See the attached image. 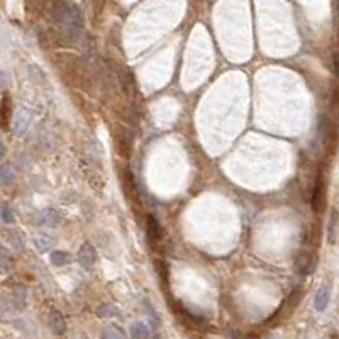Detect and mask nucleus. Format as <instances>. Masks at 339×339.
Listing matches in <instances>:
<instances>
[{
	"mask_svg": "<svg viewBox=\"0 0 339 339\" xmlns=\"http://www.w3.org/2000/svg\"><path fill=\"white\" fill-rule=\"evenodd\" d=\"M9 87V75L0 71V92H4Z\"/></svg>",
	"mask_w": 339,
	"mask_h": 339,
	"instance_id": "obj_18",
	"label": "nucleus"
},
{
	"mask_svg": "<svg viewBox=\"0 0 339 339\" xmlns=\"http://www.w3.org/2000/svg\"><path fill=\"white\" fill-rule=\"evenodd\" d=\"M38 219H39V224L46 227H58L61 224V216L55 209H43V211L38 214Z\"/></svg>",
	"mask_w": 339,
	"mask_h": 339,
	"instance_id": "obj_5",
	"label": "nucleus"
},
{
	"mask_svg": "<svg viewBox=\"0 0 339 339\" xmlns=\"http://www.w3.org/2000/svg\"><path fill=\"white\" fill-rule=\"evenodd\" d=\"M329 298H331V290H329L327 287H320L317 292H315V297H314L315 310L322 312L329 304Z\"/></svg>",
	"mask_w": 339,
	"mask_h": 339,
	"instance_id": "obj_7",
	"label": "nucleus"
},
{
	"mask_svg": "<svg viewBox=\"0 0 339 339\" xmlns=\"http://www.w3.org/2000/svg\"><path fill=\"white\" fill-rule=\"evenodd\" d=\"M97 314L100 317H115V315H119V309L112 304H104L97 309Z\"/></svg>",
	"mask_w": 339,
	"mask_h": 339,
	"instance_id": "obj_14",
	"label": "nucleus"
},
{
	"mask_svg": "<svg viewBox=\"0 0 339 339\" xmlns=\"http://www.w3.org/2000/svg\"><path fill=\"white\" fill-rule=\"evenodd\" d=\"M9 107H11V100H9V97H4V102H2V117H0V124H2V127H7L9 126Z\"/></svg>",
	"mask_w": 339,
	"mask_h": 339,
	"instance_id": "obj_16",
	"label": "nucleus"
},
{
	"mask_svg": "<svg viewBox=\"0 0 339 339\" xmlns=\"http://www.w3.org/2000/svg\"><path fill=\"white\" fill-rule=\"evenodd\" d=\"M95 261H97V251H95V248H93V244L83 243L78 249V263L85 270H90V268H93Z\"/></svg>",
	"mask_w": 339,
	"mask_h": 339,
	"instance_id": "obj_3",
	"label": "nucleus"
},
{
	"mask_svg": "<svg viewBox=\"0 0 339 339\" xmlns=\"http://www.w3.org/2000/svg\"><path fill=\"white\" fill-rule=\"evenodd\" d=\"M9 241H11L12 246L17 248V249L22 246V239H21V236L17 233H9Z\"/></svg>",
	"mask_w": 339,
	"mask_h": 339,
	"instance_id": "obj_17",
	"label": "nucleus"
},
{
	"mask_svg": "<svg viewBox=\"0 0 339 339\" xmlns=\"http://www.w3.org/2000/svg\"><path fill=\"white\" fill-rule=\"evenodd\" d=\"M7 256V253H6V249H4L2 246H0V260H4V258Z\"/></svg>",
	"mask_w": 339,
	"mask_h": 339,
	"instance_id": "obj_20",
	"label": "nucleus"
},
{
	"mask_svg": "<svg viewBox=\"0 0 339 339\" xmlns=\"http://www.w3.org/2000/svg\"><path fill=\"white\" fill-rule=\"evenodd\" d=\"M131 337L132 339H148L149 329L144 322H136L131 325Z\"/></svg>",
	"mask_w": 339,
	"mask_h": 339,
	"instance_id": "obj_11",
	"label": "nucleus"
},
{
	"mask_svg": "<svg viewBox=\"0 0 339 339\" xmlns=\"http://www.w3.org/2000/svg\"><path fill=\"white\" fill-rule=\"evenodd\" d=\"M148 234L151 239H159L161 238V227H159V222L154 219V217H149L148 219Z\"/></svg>",
	"mask_w": 339,
	"mask_h": 339,
	"instance_id": "obj_13",
	"label": "nucleus"
},
{
	"mask_svg": "<svg viewBox=\"0 0 339 339\" xmlns=\"http://www.w3.org/2000/svg\"><path fill=\"white\" fill-rule=\"evenodd\" d=\"M31 120H33L31 110L26 107H17L14 115H12V132H14V136H24L31 126Z\"/></svg>",
	"mask_w": 339,
	"mask_h": 339,
	"instance_id": "obj_2",
	"label": "nucleus"
},
{
	"mask_svg": "<svg viewBox=\"0 0 339 339\" xmlns=\"http://www.w3.org/2000/svg\"><path fill=\"white\" fill-rule=\"evenodd\" d=\"M33 243H34V246L39 253H46V251H50V249L53 248V244H55V238L50 234L38 233V234H34Z\"/></svg>",
	"mask_w": 339,
	"mask_h": 339,
	"instance_id": "obj_6",
	"label": "nucleus"
},
{
	"mask_svg": "<svg viewBox=\"0 0 339 339\" xmlns=\"http://www.w3.org/2000/svg\"><path fill=\"white\" fill-rule=\"evenodd\" d=\"M48 325H50L51 332L56 334V336H61V334L66 332V322L65 317L60 310H51L50 315H48Z\"/></svg>",
	"mask_w": 339,
	"mask_h": 339,
	"instance_id": "obj_4",
	"label": "nucleus"
},
{
	"mask_svg": "<svg viewBox=\"0 0 339 339\" xmlns=\"http://www.w3.org/2000/svg\"><path fill=\"white\" fill-rule=\"evenodd\" d=\"M6 151H7V148H6V142H4L2 139H0V158H4V156H6Z\"/></svg>",
	"mask_w": 339,
	"mask_h": 339,
	"instance_id": "obj_19",
	"label": "nucleus"
},
{
	"mask_svg": "<svg viewBox=\"0 0 339 339\" xmlns=\"http://www.w3.org/2000/svg\"><path fill=\"white\" fill-rule=\"evenodd\" d=\"M55 19L58 21L63 33L68 39H77L82 34L83 21L82 14L75 6H70L66 0H56L55 4Z\"/></svg>",
	"mask_w": 339,
	"mask_h": 339,
	"instance_id": "obj_1",
	"label": "nucleus"
},
{
	"mask_svg": "<svg viewBox=\"0 0 339 339\" xmlns=\"http://www.w3.org/2000/svg\"><path fill=\"white\" fill-rule=\"evenodd\" d=\"M16 180V169L11 163L0 164V184L2 185H12Z\"/></svg>",
	"mask_w": 339,
	"mask_h": 339,
	"instance_id": "obj_8",
	"label": "nucleus"
},
{
	"mask_svg": "<svg viewBox=\"0 0 339 339\" xmlns=\"http://www.w3.org/2000/svg\"><path fill=\"white\" fill-rule=\"evenodd\" d=\"M324 184L322 182H317L314 187V195H312V207L314 211H320L324 205Z\"/></svg>",
	"mask_w": 339,
	"mask_h": 339,
	"instance_id": "obj_9",
	"label": "nucleus"
},
{
	"mask_svg": "<svg viewBox=\"0 0 339 339\" xmlns=\"http://www.w3.org/2000/svg\"><path fill=\"white\" fill-rule=\"evenodd\" d=\"M71 261V254L68 251H63V249H56V251L51 253V263L55 266H65Z\"/></svg>",
	"mask_w": 339,
	"mask_h": 339,
	"instance_id": "obj_10",
	"label": "nucleus"
},
{
	"mask_svg": "<svg viewBox=\"0 0 339 339\" xmlns=\"http://www.w3.org/2000/svg\"><path fill=\"white\" fill-rule=\"evenodd\" d=\"M0 219H2L4 222H7V224L14 222V214H12L7 202H0Z\"/></svg>",
	"mask_w": 339,
	"mask_h": 339,
	"instance_id": "obj_15",
	"label": "nucleus"
},
{
	"mask_svg": "<svg viewBox=\"0 0 339 339\" xmlns=\"http://www.w3.org/2000/svg\"><path fill=\"white\" fill-rule=\"evenodd\" d=\"M102 339H126V334L120 331L117 325H109L102 332Z\"/></svg>",
	"mask_w": 339,
	"mask_h": 339,
	"instance_id": "obj_12",
	"label": "nucleus"
}]
</instances>
